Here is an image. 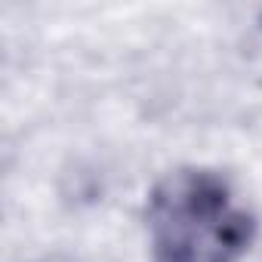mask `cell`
Wrapping results in <instances>:
<instances>
[{"label":"cell","mask_w":262,"mask_h":262,"mask_svg":"<svg viewBox=\"0 0 262 262\" xmlns=\"http://www.w3.org/2000/svg\"><path fill=\"white\" fill-rule=\"evenodd\" d=\"M155 262H241L256 241V216L234 185L207 167H179L145 201Z\"/></svg>","instance_id":"1"}]
</instances>
